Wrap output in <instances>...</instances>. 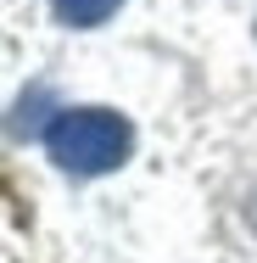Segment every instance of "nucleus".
<instances>
[{
  "label": "nucleus",
  "instance_id": "f03ea898",
  "mask_svg": "<svg viewBox=\"0 0 257 263\" xmlns=\"http://www.w3.org/2000/svg\"><path fill=\"white\" fill-rule=\"evenodd\" d=\"M56 6V17L67 23V28H95V23H106L123 0H51Z\"/></svg>",
  "mask_w": 257,
  "mask_h": 263
},
{
  "label": "nucleus",
  "instance_id": "7ed1b4c3",
  "mask_svg": "<svg viewBox=\"0 0 257 263\" xmlns=\"http://www.w3.org/2000/svg\"><path fill=\"white\" fill-rule=\"evenodd\" d=\"M45 101H51V90H34V96H23V101H17V118H11V135H17V140L51 135V129H45Z\"/></svg>",
  "mask_w": 257,
  "mask_h": 263
},
{
  "label": "nucleus",
  "instance_id": "f257e3e1",
  "mask_svg": "<svg viewBox=\"0 0 257 263\" xmlns=\"http://www.w3.org/2000/svg\"><path fill=\"white\" fill-rule=\"evenodd\" d=\"M45 146H51L56 168H67V174H112L117 162L129 157L134 135L106 106H67V112H56Z\"/></svg>",
  "mask_w": 257,
  "mask_h": 263
}]
</instances>
